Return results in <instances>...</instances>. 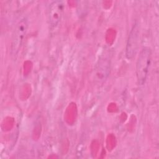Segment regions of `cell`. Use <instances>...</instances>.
Wrapping results in <instances>:
<instances>
[{
  "label": "cell",
  "mask_w": 159,
  "mask_h": 159,
  "mask_svg": "<svg viewBox=\"0 0 159 159\" xmlns=\"http://www.w3.org/2000/svg\"><path fill=\"white\" fill-rule=\"evenodd\" d=\"M110 72V59L107 55H102L94 69V80L102 83L106 80Z\"/></svg>",
  "instance_id": "obj_4"
},
{
  "label": "cell",
  "mask_w": 159,
  "mask_h": 159,
  "mask_svg": "<svg viewBox=\"0 0 159 159\" xmlns=\"http://www.w3.org/2000/svg\"><path fill=\"white\" fill-rule=\"evenodd\" d=\"M139 25L136 22L133 25L127 41L125 48V56L127 59L133 58L137 52L139 41Z\"/></svg>",
  "instance_id": "obj_3"
},
{
  "label": "cell",
  "mask_w": 159,
  "mask_h": 159,
  "mask_svg": "<svg viewBox=\"0 0 159 159\" xmlns=\"http://www.w3.org/2000/svg\"><path fill=\"white\" fill-rule=\"evenodd\" d=\"M64 9L61 1H53L48 7V21L52 28H55L60 23Z\"/></svg>",
  "instance_id": "obj_5"
},
{
  "label": "cell",
  "mask_w": 159,
  "mask_h": 159,
  "mask_svg": "<svg viewBox=\"0 0 159 159\" xmlns=\"http://www.w3.org/2000/svg\"><path fill=\"white\" fill-rule=\"evenodd\" d=\"M27 27L28 22L26 18L21 19L16 24L12 37L11 47V54L12 57H16L18 54L25 38Z\"/></svg>",
  "instance_id": "obj_2"
},
{
  "label": "cell",
  "mask_w": 159,
  "mask_h": 159,
  "mask_svg": "<svg viewBox=\"0 0 159 159\" xmlns=\"http://www.w3.org/2000/svg\"><path fill=\"white\" fill-rule=\"evenodd\" d=\"M152 52L148 47L140 50L136 62V76L139 85H143L146 81L151 62Z\"/></svg>",
  "instance_id": "obj_1"
}]
</instances>
